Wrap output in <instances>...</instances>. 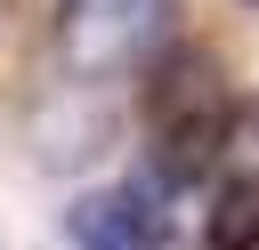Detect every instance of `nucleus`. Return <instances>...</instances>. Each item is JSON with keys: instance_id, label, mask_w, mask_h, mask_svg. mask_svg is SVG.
Returning a JSON list of instances; mask_svg holds the SVG:
<instances>
[{"instance_id": "7ed1b4c3", "label": "nucleus", "mask_w": 259, "mask_h": 250, "mask_svg": "<svg viewBox=\"0 0 259 250\" xmlns=\"http://www.w3.org/2000/svg\"><path fill=\"white\" fill-rule=\"evenodd\" d=\"M138 105H146V129L210 121V113H227V73H219V56H210V48H170V56H154V65H146Z\"/></svg>"}, {"instance_id": "423d86ee", "label": "nucleus", "mask_w": 259, "mask_h": 250, "mask_svg": "<svg viewBox=\"0 0 259 250\" xmlns=\"http://www.w3.org/2000/svg\"><path fill=\"white\" fill-rule=\"evenodd\" d=\"M251 8H259V0H251Z\"/></svg>"}, {"instance_id": "20e7f679", "label": "nucleus", "mask_w": 259, "mask_h": 250, "mask_svg": "<svg viewBox=\"0 0 259 250\" xmlns=\"http://www.w3.org/2000/svg\"><path fill=\"white\" fill-rule=\"evenodd\" d=\"M227 153V113H210V121H178V129H154V145H146V169L178 194V185H194V177H210V161Z\"/></svg>"}, {"instance_id": "f257e3e1", "label": "nucleus", "mask_w": 259, "mask_h": 250, "mask_svg": "<svg viewBox=\"0 0 259 250\" xmlns=\"http://www.w3.org/2000/svg\"><path fill=\"white\" fill-rule=\"evenodd\" d=\"M162 177L146 169L138 185H113V194H81L73 202V218H65V234L81 242V250H162Z\"/></svg>"}, {"instance_id": "f03ea898", "label": "nucleus", "mask_w": 259, "mask_h": 250, "mask_svg": "<svg viewBox=\"0 0 259 250\" xmlns=\"http://www.w3.org/2000/svg\"><path fill=\"white\" fill-rule=\"evenodd\" d=\"M170 0H65V56L81 73H105V65H130L146 48V32L162 24Z\"/></svg>"}, {"instance_id": "39448f33", "label": "nucleus", "mask_w": 259, "mask_h": 250, "mask_svg": "<svg viewBox=\"0 0 259 250\" xmlns=\"http://www.w3.org/2000/svg\"><path fill=\"white\" fill-rule=\"evenodd\" d=\"M202 242H210V250H259V169H235V177L210 194Z\"/></svg>"}]
</instances>
